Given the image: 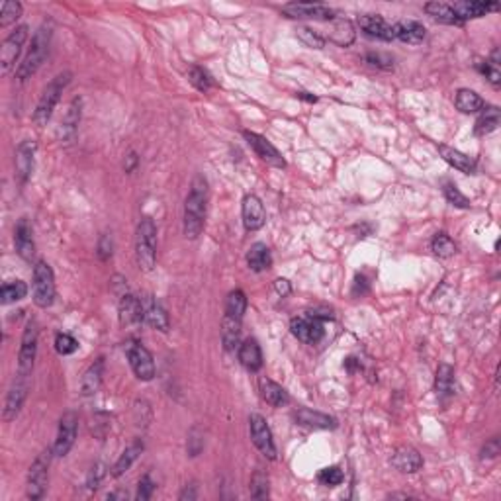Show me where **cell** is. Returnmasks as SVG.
Segmentation results:
<instances>
[{
	"label": "cell",
	"instance_id": "6da1fadb",
	"mask_svg": "<svg viewBox=\"0 0 501 501\" xmlns=\"http://www.w3.org/2000/svg\"><path fill=\"white\" fill-rule=\"evenodd\" d=\"M206 212H208V180L202 175H196L184 202V235L188 239H196L202 233Z\"/></svg>",
	"mask_w": 501,
	"mask_h": 501
},
{
	"label": "cell",
	"instance_id": "7a4b0ae2",
	"mask_svg": "<svg viewBox=\"0 0 501 501\" xmlns=\"http://www.w3.org/2000/svg\"><path fill=\"white\" fill-rule=\"evenodd\" d=\"M51 35H53L51 22L42 24V26L38 28V31L33 33L30 49L26 53L24 61H22L20 65H18V69H16V79H18L20 83H26L28 79H31L33 74L38 73V69L43 65L45 57H47V53H49Z\"/></svg>",
	"mask_w": 501,
	"mask_h": 501
},
{
	"label": "cell",
	"instance_id": "3957f363",
	"mask_svg": "<svg viewBox=\"0 0 501 501\" xmlns=\"http://www.w3.org/2000/svg\"><path fill=\"white\" fill-rule=\"evenodd\" d=\"M71 77H73V74L69 73V71L59 73L55 79H53L51 83L43 88L42 96H40V100H38V106H35V110H33V116H31L33 124L38 125V127L47 125V122H49V118H51L53 114V110H55V106H57L59 98H61L63 90H65V88L69 86V83H71Z\"/></svg>",
	"mask_w": 501,
	"mask_h": 501
},
{
	"label": "cell",
	"instance_id": "277c9868",
	"mask_svg": "<svg viewBox=\"0 0 501 501\" xmlns=\"http://www.w3.org/2000/svg\"><path fill=\"white\" fill-rule=\"evenodd\" d=\"M136 259L139 269L151 272L157 262V225L151 218L139 221L136 231Z\"/></svg>",
	"mask_w": 501,
	"mask_h": 501
},
{
	"label": "cell",
	"instance_id": "5b68a950",
	"mask_svg": "<svg viewBox=\"0 0 501 501\" xmlns=\"http://www.w3.org/2000/svg\"><path fill=\"white\" fill-rule=\"evenodd\" d=\"M55 302V276L45 261H38L33 267V303L38 308H49Z\"/></svg>",
	"mask_w": 501,
	"mask_h": 501
},
{
	"label": "cell",
	"instance_id": "8992f818",
	"mask_svg": "<svg viewBox=\"0 0 501 501\" xmlns=\"http://www.w3.org/2000/svg\"><path fill=\"white\" fill-rule=\"evenodd\" d=\"M53 449H45L42 454H38V459L33 460L28 472V486H26V495L28 500H42L47 490V470L51 462Z\"/></svg>",
	"mask_w": 501,
	"mask_h": 501
},
{
	"label": "cell",
	"instance_id": "52a82bcc",
	"mask_svg": "<svg viewBox=\"0 0 501 501\" xmlns=\"http://www.w3.org/2000/svg\"><path fill=\"white\" fill-rule=\"evenodd\" d=\"M38 337H40L38 321L30 319L26 329H24V335H22L20 353H18V376H24V378L31 376L35 355H38Z\"/></svg>",
	"mask_w": 501,
	"mask_h": 501
},
{
	"label": "cell",
	"instance_id": "ba28073f",
	"mask_svg": "<svg viewBox=\"0 0 501 501\" xmlns=\"http://www.w3.org/2000/svg\"><path fill=\"white\" fill-rule=\"evenodd\" d=\"M28 390H30V378L16 374L10 388H8L6 399H4V409H2V421L4 423H10L20 415L22 406L28 397Z\"/></svg>",
	"mask_w": 501,
	"mask_h": 501
},
{
	"label": "cell",
	"instance_id": "9c48e42d",
	"mask_svg": "<svg viewBox=\"0 0 501 501\" xmlns=\"http://www.w3.org/2000/svg\"><path fill=\"white\" fill-rule=\"evenodd\" d=\"M125 355L127 360L132 365V370L136 372V376L143 382H149L155 378V363H153V355L147 351L145 347L137 341H129L125 347Z\"/></svg>",
	"mask_w": 501,
	"mask_h": 501
},
{
	"label": "cell",
	"instance_id": "30bf717a",
	"mask_svg": "<svg viewBox=\"0 0 501 501\" xmlns=\"http://www.w3.org/2000/svg\"><path fill=\"white\" fill-rule=\"evenodd\" d=\"M26 40H28V26H18L4 40L2 49H0V69H2V74L10 73L12 67L16 65L18 57H20L22 47H24Z\"/></svg>",
	"mask_w": 501,
	"mask_h": 501
},
{
	"label": "cell",
	"instance_id": "8fae6325",
	"mask_svg": "<svg viewBox=\"0 0 501 501\" xmlns=\"http://www.w3.org/2000/svg\"><path fill=\"white\" fill-rule=\"evenodd\" d=\"M77 429H79V415L74 411H67L63 413L59 419V431H57V438L53 445V454L55 456H67L69 450L73 449L74 440H77Z\"/></svg>",
	"mask_w": 501,
	"mask_h": 501
},
{
	"label": "cell",
	"instance_id": "7c38bea8",
	"mask_svg": "<svg viewBox=\"0 0 501 501\" xmlns=\"http://www.w3.org/2000/svg\"><path fill=\"white\" fill-rule=\"evenodd\" d=\"M249 429H250V438L255 443V447L261 450L262 456H267L269 460L276 459V445H274V438H272V431L267 423V419L259 415V413H253L249 418Z\"/></svg>",
	"mask_w": 501,
	"mask_h": 501
},
{
	"label": "cell",
	"instance_id": "4fadbf2b",
	"mask_svg": "<svg viewBox=\"0 0 501 501\" xmlns=\"http://www.w3.org/2000/svg\"><path fill=\"white\" fill-rule=\"evenodd\" d=\"M243 137H245V141L249 143L250 149L257 153V157H259L261 161H264L267 165L276 168L286 167V159L282 157L280 151L272 145L267 137L259 136V134H255V132H243Z\"/></svg>",
	"mask_w": 501,
	"mask_h": 501
},
{
	"label": "cell",
	"instance_id": "5bb4252c",
	"mask_svg": "<svg viewBox=\"0 0 501 501\" xmlns=\"http://www.w3.org/2000/svg\"><path fill=\"white\" fill-rule=\"evenodd\" d=\"M290 331L292 335L302 341V343L315 344L324 339L325 329L321 319H315L312 315H302V317H294L290 321Z\"/></svg>",
	"mask_w": 501,
	"mask_h": 501
},
{
	"label": "cell",
	"instance_id": "9a60e30c",
	"mask_svg": "<svg viewBox=\"0 0 501 501\" xmlns=\"http://www.w3.org/2000/svg\"><path fill=\"white\" fill-rule=\"evenodd\" d=\"M282 10L290 18H310V20H335V10L321 2H292L286 4Z\"/></svg>",
	"mask_w": 501,
	"mask_h": 501
},
{
	"label": "cell",
	"instance_id": "2e32d148",
	"mask_svg": "<svg viewBox=\"0 0 501 501\" xmlns=\"http://www.w3.org/2000/svg\"><path fill=\"white\" fill-rule=\"evenodd\" d=\"M241 216H243V225L247 231H259L267 223V212H264V204L259 196L255 194H247L243 198V206H241Z\"/></svg>",
	"mask_w": 501,
	"mask_h": 501
},
{
	"label": "cell",
	"instance_id": "e0dca14e",
	"mask_svg": "<svg viewBox=\"0 0 501 501\" xmlns=\"http://www.w3.org/2000/svg\"><path fill=\"white\" fill-rule=\"evenodd\" d=\"M358 26L360 30L365 31L366 35L376 38V40H382V42H394V26L388 24L382 16L378 14H365V16H358Z\"/></svg>",
	"mask_w": 501,
	"mask_h": 501
},
{
	"label": "cell",
	"instance_id": "ac0fdd59",
	"mask_svg": "<svg viewBox=\"0 0 501 501\" xmlns=\"http://www.w3.org/2000/svg\"><path fill=\"white\" fill-rule=\"evenodd\" d=\"M38 145L35 141L26 139L22 141L18 149H16V177L20 180V184H26L30 180L31 173H33V157H35Z\"/></svg>",
	"mask_w": 501,
	"mask_h": 501
},
{
	"label": "cell",
	"instance_id": "d6986e66",
	"mask_svg": "<svg viewBox=\"0 0 501 501\" xmlns=\"http://www.w3.org/2000/svg\"><path fill=\"white\" fill-rule=\"evenodd\" d=\"M14 243L16 250L24 261H31L35 255V243H33V228H31L30 219L20 218L14 230Z\"/></svg>",
	"mask_w": 501,
	"mask_h": 501
},
{
	"label": "cell",
	"instance_id": "ffe728a7",
	"mask_svg": "<svg viewBox=\"0 0 501 501\" xmlns=\"http://www.w3.org/2000/svg\"><path fill=\"white\" fill-rule=\"evenodd\" d=\"M141 303H143V321H145L147 325H151V327L157 329V331L167 333L168 327H170L167 310H165L161 303L157 302L153 296L141 298Z\"/></svg>",
	"mask_w": 501,
	"mask_h": 501
},
{
	"label": "cell",
	"instance_id": "44dd1931",
	"mask_svg": "<svg viewBox=\"0 0 501 501\" xmlns=\"http://www.w3.org/2000/svg\"><path fill=\"white\" fill-rule=\"evenodd\" d=\"M118 312H120V324L124 327H134L143 321V303L134 294L122 296Z\"/></svg>",
	"mask_w": 501,
	"mask_h": 501
},
{
	"label": "cell",
	"instance_id": "7402d4cb",
	"mask_svg": "<svg viewBox=\"0 0 501 501\" xmlns=\"http://www.w3.org/2000/svg\"><path fill=\"white\" fill-rule=\"evenodd\" d=\"M450 6L462 22L470 20V18L488 16L490 12H495L500 8L498 2H480V0H464V2H454Z\"/></svg>",
	"mask_w": 501,
	"mask_h": 501
},
{
	"label": "cell",
	"instance_id": "603a6c76",
	"mask_svg": "<svg viewBox=\"0 0 501 501\" xmlns=\"http://www.w3.org/2000/svg\"><path fill=\"white\" fill-rule=\"evenodd\" d=\"M392 466L401 474H415L423 468V456L413 447H399L392 454Z\"/></svg>",
	"mask_w": 501,
	"mask_h": 501
},
{
	"label": "cell",
	"instance_id": "cb8c5ba5",
	"mask_svg": "<svg viewBox=\"0 0 501 501\" xmlns=\"http://www.w3.org/2000/svg\"><path fill=\"white\" fill-rule=\"evenodd\" d=\"M294 419L298 425H303V427L310 429H335L337 427V419L327 415V413H321V411H313V409H308V407H300L296 413H294Z\"/></svg>",
	"mask_w": 501,
	"mask_h": 501
},
{
	"label": "cell",
	"instance_id": "d4e9b609",
	"mask_svg": "<svg viewBox=\"0 0 501 501\" xmlns=\"http://www.w3.org/2000/svg\"><path fill=\"white\" fill-rule=\"evenodd\" d=\"M392 26H394V38L404 43H413V45H418V43H423L425 35H427L425 26L415 20H401V22H396V24H392Z\"/></svg>",
	"mask_w": 501,
	"mask_h": 501
},
{
	"label": "cell",
	"instance_id": "484cf974",
	"mask_svg": "<svg viewBox=\"0 0 501 501\" xmlns=\"http://www.w3.org/2000/svg\"><path fill=\"white\" fill-rule=\"evenodd\" d=\"M102 376H104V356L96 358L93 365L84 370L83 378H81V394L83 396H94L100 390Z\"/></svg>",
	"mask_w": 501,
	"mask_h": 501
},
{
	"label": "cell",
	"instance_id": "4316f807",
	"mask_svg": "<svg viewBox=\"0 0 501 501\" xmlns=\"http://www.w3.org/2000/svg\"><path fill=\"white\" fill-rule=\"evenodd\" d=\"M438 153L449 163L450 167H454L460 173H464V175H476V168H478L476 167V161L472 157L464 155L459 149L449 145H438Z\"/></svg>",
	"mask_w": 501,
	"mask_h": 501
},
{
	"label": "cell",
	"instance_id": "83f0119b",
	"mask_svg": "<svg viewBox=\"0 0 501 501\" xmlns=\"http://www.w3.org/2000/svg\"><path fill=\"white\" fill-rule=\"evenodd\" d=\"M239 360L250 372H259L262 368V351L257 339H247L239 347Z\"/></svg>",
	"mask_w": 501,
	"mask_h": 501
},
{
	"label": "cell",
	"instance_id": "f1b7e54d",
	"mask_svg": "<svg viewBox=\"0 0 501 501\" xmlns=\"http://www.w3.org/2000/svg\"><path fill=\"white\" fill-rule=\"evenodd\" d=\"M259 388H261V396L262 399L272 407H282L286 406L288 401H290V396H288V392L280 386V384H276V382H272L271 378H261V382H259Z\"/></svg>",
	"mask_w": 501,
	"mask_h": 501
},
{
	"label": "cell",
	"instance_id": "f546056e",
	"mask_svg": "<svg viewBox=\"0 0 501 501\" xmlns=\"http://www.w3.org/2000/svg\"><path fill=\"white\" fill-rule=\"evenodd\" d=\"M478 120H476V125H474V132L476 136H488L491 132L498 129V125L501 122V112L498 106H484L482 112H478Z\"/></svg>",
	"mask_w": 501,
	"mask_h": 501
},
{
	"label": "cell",
	"instance_id": "4dcf8cb0",
	"mask_svg": "<svg viewBox=\"0 0 501 501\" xmlns=\"http://www.w3.org/2000/svg\"><path fill=\"white\" fill-rule=\"evenodd\" d=\"M143 449H145V445H143V440H134L127 449L120 454V459L116 460V464L112 466V476L114 478H120V476H124L125 472L127 470L132 468V464L136 462L137 459H139V454L143 452Z\"/></svg>",
	"mask_w": 501,
	"mask_h": 501
},
{
	"label": "cell",
	"instance_id": "1f68e13d",
	"mask_svg": "<svg viewBox=\"0 0 501 501\" xmlns=\"http://www.w3.org/2000/svg\"><path fill=\"white\" fill-rule=\"evenodd\" d=\"M247 264L250 271L264 272L272 267V255L271 249L264 243H255L250 245L249 253H247Z\"/></svg>",
	"mask_w": 501,
	"mask_h": 501
},
{
	"label": "cell",
	"instance_id": "d6a6232c",
	"mask_svg": "<svg viewBox=\"0 0 501 501\" xmlns=\"http://www.w3.org/2000/svg\"><path fill=\"white\" fill-rule=\"evenodd\" d=\"M454 104L459 108L462 114H478L482 112V108L486 106L484 98L480 94L470 90V88H460L454 98Z\"/></svg>",
	"mask_w": 501,
	"mask_h": 501
},
{
	"label": "cell",
	"instance_id": "836d02e7",
	"mask_svg": "<svg viewBox=\"0 0 501 501\" xmlns=\"http://www.w3.org/2000/svg\"><path fill=\"white\" fill-rule=\"evenodd\" d=\"M221 341L225 351H235L241 341V319H235L231 315H223L221 321Z\"/></svg>",
	"mask_w": 501,
	"mask_h": 501
},
{
	"label": "cell",
	"instance_id": "e575fe53",
	"mask_svg": "<svg viewBox=\"0 0 501 501\" xmlns=\"http://www.w3.org/2000/svg\"><path fill=\"white\" fill-rule=\"evenodd\" d=\"M425 12L433 20L440 22V24H447V26H462L464 22L460 20L459 16L454 14L452 6L447 2H429L425 4Z\"/></svg>",
	"mask_w": 501,
	"mask_h": 501
},
{
	"label": "cell",
	"instance_id": "d590c367",
	"mask_svg": "<svg viewBox=\"0 0 501 501\" xmlns=\"http://www.w3.org/2000/svg\"><path fill=\"white\" fill-rule=\"evenodd\" d=\"M435 390L438 397L454 396V368L447 363L438 365L437 376H435Z\"/></svg>",
	"mask_w": 501,
	"mask_h": 501
},
{
	"label": "cell",
	"instance_id": "8d00e7d4",
	"mask_svg": "<svg viewBox=\"0 0 501 501\" xmlns=\"http://www.w3.org/2000/svg\"><path fill=\"white\" fill-rule=\"evenodd\" d=\"M329 40L337 45H341V47H349L351 43L355 42V26H353V22L351 20H333V28L329 31V35H327Z\"/></svg>",
	"mask_w": 501,
	"mask_h": 501
},
{
	"label": "cell",
	"instance_id": "74e56055",
	"mask_svg": "<svg viewBox=\"0 0 501 501\" xmlns=\"http://www.w3.org/2000/svg\"><path fill=\"white\" fill-rule=\"evenodd\" d=\"M28 296V286H26V282L22 280H10L6 282L4 286H2V290H0V302L2 305H8V303H14V302H20Z\"/></svg>",
	"mask_w": 501,
	"mask_h": 501
},
{
	"label": "cell",
	"instance_id": "f35d334b",
	"mask_svg": "<svg viewBox=\"0 0 501 501\" xmlns=\"http://www.w3.org/2000/svg\"><path fill=\"white\" fill-rule=\"evenodd\" d=\"M79 122H81V100H79V98H74L61 122L63 137H67V139H73Z\"/></svg>",
	"mask_w": 501,
	"mask_h": 501
},
{
	"label": "cell",
	"instance_id": "ab89813d",
	"mask_svg": "<svg viewBox=\"0 0 501 501\" xmlns=\"http://www.w3.org/2000/svg\"><path fill=\"white\" fill-rule=\"evenodd\" d=\"M247 312V296L243 290H233L225 300V315H231L235 319L243 321V315Z\"/></svg>",
	"mask_w": 501,
	"mask_h": 501
},
{
	"label": "cell",
	"instance_id": "60d3db41",
	"mask_svg": "<svg viewBox=\"0 0 501 501\" xmlns=\"http://www.w3.org/2000/svg\"><path fill=\"white\" fill-rule=\"evenodd\" d=\"M478 69H480V73L490 81L495 88L500 86V81H501V73H500V49H493L490 55V59H486L484 63L478 65Z\"/></svg>",
	"mask_w": 501,
	"mask_h": 501
},
{
	"label": "cell",
	"instance_id": "b9f144b4",
	"mask_svg": "<svg viewBox=\"0 0 501 501\" xmlns=\"http://www.w3.org/2000/svg\"><path fill=\"white\" fill-rule=\"evenodd\" d=\"M431 250L440 259H449L456 253V243L450 239V235H447V233H437L431 239Z\"/></svg>",
	"mask_w": 501,
	"mask_h": 501
},
{
	"label": "cell",
	"instance_id": "7bdbcfd3",
	"mask_svg": "<svg viewBox=\"0 0 501 501\" xmlns=\"http://www.w3.org/2000/svg\"><path fill=\"white\" fill-rule=\"evenodd\" d=\"M188 81L194 84L200 93H208L209 88H212V84H214L208 71L198 67V65H192V67L188 69Z\"/></svg>",
	"mask_w": 501,
	"mask_h": 501
},
{
	"label": "cell",
	"instance_id": "ee69618b",
	"mask_svg": "<svg viewBox=\"0 0 501 501\" xmlns=\"http://www.w3.org/2000/svg\"><path fill=\"white\" fill-rule=\"evenodd\" d=\"M250 498H255V500L269 498V478L261 470H257L250 478Z\"/></svg>",
	"mask_w": 501,
	"mask_h": 501
},
{
	"label": "cell",
	"instance_id": "f6af8a7d",
	"mask_svg": "<svg viewBox=\"0 0 501 501\" xmlns=\"http://www.w3.org/2000/svg\"><path fill=\"white\" fill-rule=\"evenodd\" d=\"M20 16H22L20 2H14V0L4 2V4H2V10H0V28L10 26V24H14Z\"/></svg>",
	"mask_w": 501,
	"mask_h": 501
},
{
	"label": "cell",
	"instance_id": "bcb514c9",
	"mask_svg": "<svg viewBox=\"0 0 501 501\" xmlns=\"http://www.w3.org/2000/svg\"><path fill=\"white\" fill-rule=\"evenodd\" d=\"M443 192H445V198L449 200V204L452 206H456V208H462V209H468L472 204H470V200L460 192L456 184H452V182H447L445 188H443Z\"/></svg>",
	"mask_w": 501,
	"mask_h": 501
},
{
	"label": "cell",
	"instance_id": "7dc6e473",
	"mask_svg": "<svg viewBox=\"0 0 501 501\" xmlns=\"http://www.w3.org/2000/svg\"><path fill=\"white\" fill-rule=\"evenodd\" d=\"M343 480H344V474L339 466L324 468L319 474H317V482L324 484V486H327V488H335V486L343 484Z\"/></svg>",
	"mask_w": 501,
	"mask_h": 501
},
{
	"label": "cell",
	"instance_id": "c3c4849f",
	"mask_svg": "<svg viewBox=\"0 0 501 501\" xmlns=\"http://www.w3.org/2000/svg\"><path fill=\"white\" fill-rule=\"evenodd\" d=\"M77 349H79V341L74 337H71L69 333H57V337H55V351L59 355H73V353H77Z\"/></svg>",
	"mask_w": 501,
	"mask_h": 501
},
{
	"label": "cell",
	"instance_id": "681fc988",
	"mask_svg": "<svg viewBox=\"0 0 501 501\" xmlns=\"http://www.w3.org/2000/svg\"><path fill=\"white\" fill-rule=\"evenodd\" d=\"M298 38L302 40L308 47H313V49H324L325 45V38L319 35L315 30H310V28H300L298 30Z\"/></svg>",
	"mask_w": 501,
	"mask_h": 501
},
{
	"label": "cell",
	"instance_id": "f907efd6",
	"mask_svg": "<svg viewBox=\"0 0 501 501\" xmlns=\"http://www.w3.org/2000/svg\"><path fill=\"white\" fill-rule=\"evenodd\" d=\"M365 59H366V63H370L372 67H378V69H384V71L394 69V59H392L388 53L370 51V53H366Z\"/></svg>",
	"mask_w": 501,
	"mask_h": 501
},
{
	"label": "cell",
	"instance_id": "816d5d0a",
	"mask_svg": "<svg viewBox=\"0 0 501 501\" xmlns=\"http://www.w3.org/2000/svg\"><path fill=\"white\" fill-rule=\"evenodd\" d=\"M153 491H155V482L151 480V476L145 474L141 480H139V488H137V500L145 501L149 500L151 495H153Z\"/></svg>",
	"mask_w": 501,
	"mask_h": 501
},
{
	"label": "cell",
	"instance_id": "f5cc1de1",
	"mask_svg": "<svg viewBox=\"0 0 501 501\" xmlns=\"http://www.w3.org/2000/svg\"><path fill=\"white\" fill-rule=\"evenodd\" d=\"M104 464H94L90 472H88V478H86V486L88 490H96L100 486V482L104 478Z\"/></svg>",
	"mask_w": 501,
	"mask_h": 501
},
{
	"label": "cell",
	"instance_id": "db71d44e",
	"mask_svg": "<svg viewBox=\"0 0 501 501\" xmlns=\"http://www.w3.org/2000/svg\"><path fill=\"white\" fill-rule=\"evenodd\" d=\"M112 249H114L112 237L104 233V235L100 237V241H98V257H100V261H108V259L112 257Z\"/></svg>",
	"mask_w": 501,
	"mask_h": 501
},
{
	"label": "cell",
	"instance_id": "11a10c76",
	"mask_svg": "<svg viewBox=\"0 0 501 501\" xmlns=\"http://www.w3.org/2000/svg\"><path fill=\"white\" fill-rule=\"evenodd\" d=\"M500 454V440L491 438L490 443L482 449V459H495Z\"/></svg>",
	"mask_w": 501,
	"mask_h": 501
},
{
	"label": "cell",
	"instance_id": "9f6ffc18",
	"mask_svg": "<svg viewBox=\"0 0 501 501\" xmlns=\"http://www.w3.org/2000/svg\"><path fill=\"white\" fill-rule=\"evenodd\" d=\"M274 288H276V292L280 294L282 298H286L288 294L292 292V286H290V282L286 280V278H278V280H274Z\"/></svg>",
	"mask_w": 501,
	"mask_h": 501
},
{
	"label": "cell",
	"instance_id": "6f0895ef",
	"mask_svg": "<svg viewBox=\"0 0 501 501\" xmlns=\"http://www.w3.org/2000/svg\"><path fill=\"white\" fill-rule=\"evenodd\" d=\"M137 163H139V157H137L136 153H129V155L125 157V163H124L125 173H134V168L137 167Z\"/></svg>",
	"mask_w": 501,
	"mask_h": 501
},
{
	"label": "cell",
	"instance_id": "680465c9",
	"mask_svg": "<svg viewBox=\"0 0 501 501\" xmlns=\"http://www.w3.org/2000/svg\"><path fill=\"white\" fill-rule=\"evenodd\" d=\"M366 290H368V284H366V278L363 276V274H356V278H355V294H365Z\"/></svg>",
	"mask_w": 501,
	"mask_h": 501
},
{
	"label": "cell",
	"instance_id": "91938a15",
	"mask_svg": "<svg viewBox=\"0 0 501 501\" xmlns=\"http://www.w3.org/2000/svg\"><path fill=\"white\" fill-rule=\"evenodd\" d=\"M178 500H182V501H184V500H196V488H194V486H186V488H184V491H182V493L178 495Z\"/></svg>",
	"mask_w": 501,
	"mask_h": 501
},
{
	"label": "cell",
	"instance_id": "94428289",
	"mask_svg": "<svg viewBox=\"0 0 501 501\" xmlns=\"http://www.w3.org/2000/svg\"><path fill=\"white\" fill-rule=\"evenodd\" d=\"M296 96H298V98H302V100H305V102H312V104L313 102H317V96H313V94H310V93H298Z\"/></svg>",
	"mask_w": 501,
	"mask_h": 501
},
{
	"label": "cell",
	"instance_id": "6125c7cd",
	"mask_svg": "<svg viewBox=\"0 0 501 501\" xmlns=\"http://www.w3.org/2000/svg\"><path fill=\"white\" fill-rule=\"evenodd\" d=\"M118 498L125 500V498H127V493H125V491H114V493H110V495H108V500H118Z\"/></svg>",
	"mask_w": 501,
	"mask_h": 501
}]
</instances>
